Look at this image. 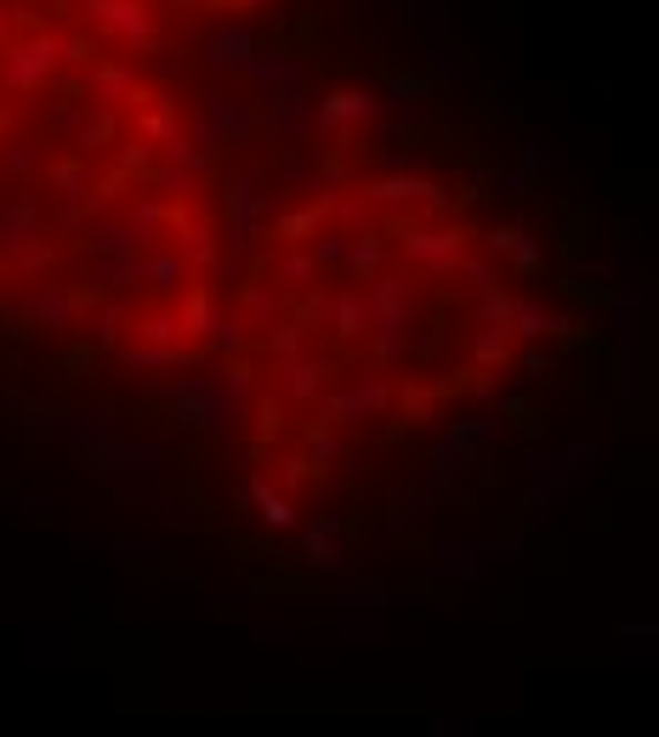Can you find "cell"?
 <instances>
[{"instance_id":"obj_1","label":"cell","mask_w":659,"mask_h":737,"mask_svg":"<svg viewBox=\"0 0 659 737\" xmlns=\"http://www.w3.org/2000/svg\"><path fill=\"white\" fill-rule=\"evenodd\" d=\"M240 52H251V34H245V29H222V34L211 40V58H216V63H245Z\"/></svg>"}]
</instances>
